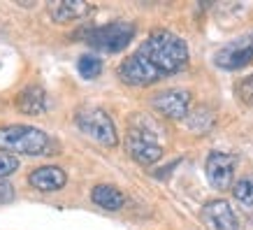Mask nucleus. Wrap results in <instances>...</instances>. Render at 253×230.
<instances>
[{
    "label": "nucleus",
    "instance_id": "1",
    "mask_svg": "<svg viewBox=\"0 0 253 230\" xmlns=\"http://www.w3.org/2000/svg\"><path fill=\"white\" fill-rule=\"evenodd\" d=\"M137 54L161 75V79L184 70L186 63H188V46H186V42L176 33L165 31V28L149 33V38L139 45Z\"/></svg>",
    "mask_w": 253,
    "mask_h": 230
},
{
    "label": "nucleus",
    "instance_id": "2",
    "mask_svg": "<svg viewBox=\"0 0 253 230\" xmlns=\"http://www.w3.org/2000/svg\"><path fill=\"white\" fill-rule=\"evenodd\" d=\"M158 133H161V126L146 119L144 114L130 119V128L126 133V151L132 161H137L139 165H154L161 161L163 144L158 139Z\"/></svg>",
    "mask_w": 253,
    "mask_h": 230
},
{
    "label": "nucleus",
    "instance_id": "3",
    "mask_svg": "<svg viewBox=\"0 0 253 230\" xmlns=\"http://www.w3.org/2000/svg\"><path fill=\"white\" fill-rule=\"evenodd\" d=\"M0 151L9 156H44V153H56L54 142L44 131L35 126H2L0 128Z\"/></svg>",
    "mask_w": 253,
    "mask_h": 230
},
{
    "label": "nucleus",
    "instance_id": "4",
    "mask_svg": "<svg viewBox=\"0 0 253 230\" xmlns=\"http://www.w3.org/2000/svg\"><path fill=\"white\" fill-rule=\"evenodd\" d=\"M132 38H135V26L130 21H109L105 26H95L86 33V42L93 49L107 51V54L123 51L132 42Z\"/></svg>",
    "mask_w": 253,
    "mask_h": 230
},
{
    "label": "nucleus",
    "instance_id": "5",
    "mask_svg": "<svg viewBox=\"0 0 253 230\" xmlns=\"http://www.w3.org/2000/svg\"><path fill=\"white\" fill-rule=\"evenodd\" d=\"M79 131L86 133L91 139L100 142L102 146H116L119 142V135H116V126L112 121V116L100 107H86V109H79L77 116Z\"/></svg>",
    "mask_w": 253,
    "mask_h": 230
},
{
    "label": "nucleus",
    "instance_id": "6",
    "mask_svg": "<svg viewBox=\"0 0 253 230\" xmlns=\"http://www.w3.org/2000/svg\"><path fill=\"white\" fill-rule=\"evenodd\" d=\"M253 61V31L246 35L230 40L214 54L216 68L221 70H239Z\"/></svg>",
    "mask_w": 253,
    "mask_h": 230
},
{
    "label": "nucleus",
    "instance_id": "7",
    "mask_svg": "<svg viewBox=\"0 0 253 230\" xmlns=\"http://www.w3.org/2000/svg\"><path fill=\"white\" fill-rule=\"evenodd\" d=\"M235 168H237V158L232 153L225 151H211L205 161V175L211 188L216 191H228L232 188V179H235Z\"/></svg>",
    "mask_w": 253,
    "mask_h": 230
},
{
    "label": "nucleus",
    "instance_id": "8",
    "mask_svg": "<svg viewBox=\"0 0 253 230\" xmlns=\"http://www.w3.org/2000/svg\"><path fill=\"white\" fill-rule=\"evenodd\" d=\"M119 79L128 86H151L161 82V75L135 51L132 56L123 58V63L119 65Z\"/></svg>",
    "mask_w": 253,
    "mask_h": 230
},
{
    "label": "nucleus",
    "instance_id": "9",
    "mask_svg": "<svg viewBox=\"0 0 253 230\" xmlns=\"http://www.w3.org/2000/svg\"><path fill=\"white\" fill-rule=\"evenodd\" d=\"M151 105L158 114H163L165 119H186L188 112H191V93L186 89H169V91H163L158 93Z\"/></svg>",
    "mask_w": 253,
    "mask_h": 230
},
{
    "label": "nucleus",
    "instance_id": "10",
    "mask_svg": "<svg viewBox=\"0 0 253 230\" xmlns=\"http://www.w3.org/2000/svg\"><path fill=\"white\" fill-rule=\"evenodd\" d=\"M200 216L209 230H239L237 214L228 200H209Z\"/></svg>",
    "mask_w": 253,
    "mask_h": 230
},
{
    "label": "nucleus",
    "instance_id": "11",
    "mask_svg": "<svg viewBox=\"0 0 253 230\" xmlns=\"http://www.w3.org/2000/svg\"><path fill=\"white\" fill-rule=\"evenodd\" d=\"M28 184L42 193H54L61 191L63 186L68 184V175L58 165H42V168H35L28 175Z\"/></svg>",
    "mask_w": 253,
    "mask_h": 230
},
{
    "label": "nucleus",
    "instance_id": "12",
    "mask_svg": "<svg viewBox=\"0 0 253 230\" xmlns=\"http://www.w3.org/2000/svg\"><path fill=\"white\" fill-rule=\"evenodd\" d=\"M46 12L56 23H70L88 14L91 5L86 0H54L46 5Z\"/></svg>",
    "mask_w": 253,
    "mask_h": 230
},
{
    "label": "nucleus",
    "instance_id": "13",
    "mask_svg": "<svg viewBox=\"0 0 253 230\" xmlns=\"http://www.w3.org/2000/svg\"><path fill=\"white\" fill-rule=\"evenodd\" d=\"M16 109L21 114H28V116H40L46 112V93L44 89L40 84H31L26 86L14 100Z\"/></svg>",
    "mask_w": 253,
    "mask_h": 230
},
{
    "label": "nucleus",
    "instance_id": "14",
    "mask_svg": "<svg viewBox=\"0 0 253 230\" xmlns=\"http://www.w3.org/2000/svg\"><path fill=\"white\" fill-rule=\"evenodd\" d=\"M91 200L98 207L107 209V212H119L126 205V195L121 188H116L114 184H98L93 186L91 191Z\"/></svg>",
    "mask_w": 253,
    "mask_h": 230
},
{
    "label": "nucleus",
    "instance_id": "15",
    "mask_svg": "<svg viewBox=\"0 0 253 230\" xmlns=\"http://www.w3.org/2000/svg\"><path fill=\"white\" fill-rule=\"evenodd\" d=\"M214 123H216V116L209 107H195L193 112H188V116H186V126H188V131H193L195 135L209 133L214 128Z\"/></svg>",
    "mask_w": 253,
    "mask_h": 230
},
{
    "label": "nucleus",
    "instance_id": "16",
    "mask_svg": "<svg viewBox=\"0 0 253 230\" xmlns=\"http://www.w3.org/2000/svg\"><path fill=\"white\" fill-rule=\"evenodd\" d=\"M232 195L239 205H244L246 209H253V175H246L237 179L232 184Z\"/></svg>",
    "mask_w": 253,
    "mask_h": 230
},
{
    "label": "nucleus",
    "instance_id": "17",
    "mask_svg": "<svg viewBox=\"0 0 253 230\" xmlns=\"http://www.w3.org/2000/svg\"><path fill=\"white\" fill-rule=\"evenodd\" d=\"M77 70H79V75L84 77V79H95V77L102 72V61H100L98 56L86 54V56H82V58L77 61Z\"/></svg>",
    "mask_w": 253,
    "mask_h": 230
},
{
    "label": "nucleus",
    "instance_id": "18",
    "mask_svg": "<svg viewBox=\"0 0 253 230\" xmlns=\"http://www.w3.org/2000/svg\"><path fill=\"white\" fill-rule=\"evenodd\" d=\"M16 170H19V158L16 156H9V153L0 151V182L5 179V177L14 175Z\"/></svg>",
    "mask_w": 253,
    "mask_h": 230
},
{
    "label": "nucleus",
    "instance_id": "19",
    "mask_svg": "<svg viewBox=\"0 0 253 230\" xmlns=\"http://www.w3.org/2000/svg\"><path fill=\"white\" fill-rule=\"evenodd\" d=\"M237 95L246 105L253 102V75H249V77H244L242 82H237Z\"/></svg>",
    "mask_w": 253,
    "mask_h": 230
},
{
    "label": "nucleus",
    "instance_id": "20",
    "mask_svg": "<svg viewBox=\"0 0 253 230\" xmlns=\"http://www.w3.org/2000/svg\"><path fill=\"white\" fill-rule=\"evenodd\" d=\"M12 200H14V188H12V184H7V182H0V205L12 202Z\"/></svg>",
    "mask_w": 253,
    "mask_h": 230
}]
</instances>
